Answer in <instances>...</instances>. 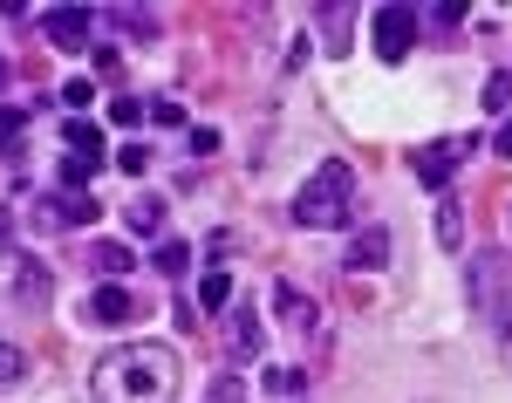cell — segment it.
Listing matches in <instances>:
<instances>
[{"instance_id":"28","label":"cell","mask_w":512,"mask_h":403,"mask_svg":"<svg viewBox=\"0 0 512 403\" xmlns=\"http://www.w3.org/2000/svg\"><path fill=\"white\" fill-rule=\"evenodd\" d=\"M7 76H14V69H7V55H0V89H7Z\"/></svg>"},{"instance_id":"24","label":"cell","mask_w":512,"mask_h":403,"mask_svg":"<svg viewBox=\"0 0 512 403\" xmlns=\"http://www.w3.org/2000/svg\"><path fill=\"white\" fill-rule=\"evenodd\" d=\"M62 103H69V110H89V103H96V82H69V89H62Z\"/></svg>"},{"instance_id":"9","label":"cell","mask_w":512,"mask_h":403,"mask_svg":"<svg viewBox=\"0 0 512 403\" xmlns=\"http://www.w3.org/2000/svg\"><path fill=\"white\" fill-rule=\"evenodd\" d=\"M274 315H280L287 328H294V335H315V322H321V315H315V301H308V294H301L294 281H280V287H274Z\"/></svg>"},{"instance_id":"4","label":"cell","mask_w":512,"mask_h":403,"mask_svg":"<svg viewBox=\"0 0 512 403\" xmlns=\"http://www.w3.org/2000/svg\"><path fill=\"white\" fill-rule=\"evenodd\" d=\"M465 158H472V137H437V144H417V151H410V171H417V185L444 192L451 171H458Z\"/></svg>"},{"instance_id":"6","label":"cell","mask_w":512,"mask_h":403,"mask_svg":"<svg viewBox=\"0 0 512 403\" xmlns=\"http://www.w3.org/2000/svg\"><path fill=\"white\" fill-rule=\"evenodd\" d=\"M89 219H96V199H89V192H55V199L35 205L41 233H76V226H89Z\"/></svg>"},{"instance_id":"2","label":"cell","mask_w":512,"mask_h":403,"mask_svg":"<svg viewBox=\"0 0 512 403\" xmlns=\"http://www.w3.org/2000/svg\"><path fill=\"white\" fill-rule=\"evenodd\" d=\"M349 199H355V171L342 158H328L308 171V185L294 192V226H315V233H328V226H342L349 219Z\"/></svg>"},{"instance_id":"10","label":"cell","mask_w":512,"mask_h":403,"mask_svg":"<svg viewBox=\"0 0 512 403\" xmlns=\"http://www.w3.org/2000/svg\"><path fill=\"white\" fill-rule=\"evenodd\" d=\"M41 28H48V41H55V48H82V41H89V28H96V14H89V7H55Z\"/></svg>"},{"instance_id":"17","label":"cell","mask_w":512,"mask_h":403,"mask_svg":"<svg viewBox=\"0 0 512 403\" xmlns=\"http://www.w3.org/2000/svg\"><path fill=\"white\" fill-rule=\"evenodd\" d=\"M21 137H28V117H21V110H7V103H0V151H7V158H14V151H21Z\"/></svg>"},{"instance_id":"15","label":"cell","mask_w":512,"mask_h":403,"mask_svg":"<svg viewBox=\"0 0 512 403\" xmlns=\"http://www.w3.org/2000/svg\"><path fill=\"white\" fill-rule=\"evenodd\" d=\"M465 240V199H444L437 205V246H458Z\"/></svg>"},{"instance_id":"27","label":"cell","mask_w":512,"mask_h":403,"mask_svg":"<svg viewBox=\"0 0 512 403\" xmlns=\"http://www.w3.org/2000/svg\"><path fill=\"white\" fill-rule=\"evenodd\" d=\"M492 151H499V158H512V117L499 123V137H492Z\"/></svg>"},{"instance_id":"20","label":"cell","mask_w":512,"mask_h":403,"mask_svg":"<svg viewBox=\"0 0 512 403\" xmlns=\"http://www.w3.org/2000/svg\"><path fill=\"white\" fill-rule=\"evenodd\" d=\"M151 123H164V130H185V103H178V96H158V103H151Z\"/></svg>"},{"instance_id":"18","label":"cell","mask_w":512,"mask_h":403,"mask_svg":"<svg viewBox=\"0 0 512 403\" xmlns=\"http://www.w3.org/2000/svg\"><path fill=\"white\" fill-rule=\"evenodd\" d=\"M260 383H267L274 397H301V369H280V363H267V369H260Z\"/></svg>"},{"instance_id":"25","label":"cell","mask_w":512,"mask_h":403,"mask_svg":"<svg viewBox=\"0 0 512 403\" xmlns=\"http://www.w3.org/2000/svg\"><path fill=\"white\" fill-rule=\"evenodd\" d=\"M144 164H151V158H144V144H123V151H117V171H144Z\"/></svg>"},{"instance_id":"23","label":"cell","mask_w":512,"mask_h":403,"mask_svg":"<svg viewBox=\"0 0 512 403\" xmlns=\"http://www.w3.org/2000/svg\"><path fill=\"white\" fill-rule=\"evenodd\" d=\"M185 260H192V253H185L178 240H164V246H158V274H185Z\"/></svg>"},{"instance_id":"21","label":"cell","mask_w":512,"mask_h":403,"mask_svg":"<svg viewBox=\"0 0 512 403\" xmlns=\"http://www.w3.org/2000/svg\"><path fill=\"white\" fill-rule=\"evenodd\" d=\"M14 376H28V349L0 342V383H14Z\"/></svg>"},{"instance_id":"12","label":"cell","mask_w":512,"mask_h":403,"mask_svg":"<svg viewBox=\"0 0 512 403\" xmlns=\"http://www.w3.org/2000/svg\"><path fill=\"white\" fill-rule=\"evenodd\" d=\"M123 219H130V233H137V240H151V233H164V199H151V192H137Z\"/></svg>"},{"instance_id":"5","label":"cell","mask_w":512,"mask_h":403,"mask_svg":"<svg viewBox=\"0 0 512 403\" xmlns=\"http://www.w3.org/2000/svg\"><path fill=\"white\" fill-rule=\"evenodd\" d=\"M410 48H417V14H410V7H376V55H383V62H403V55H410Z\"/></svg>"},{"instance_id":"22","label":"cell","mask_w":512,"mask_h":403,"mask_svg":"<svg viewBox=\"0 0 512 403\" xmlns=\"http://www.w3.org/2000/svg\"><path fill=\"white\" fill-rule=\"evenodd\" d=\"M506 96H512V76H506V69H499V76L485 82V110L499 117V110H506Z\"/></svg>"},{"instance_id":"13","label":"cell","mask_w":512,"mask_h":403,"mask_svg":"<svg viewBox=\"0 0 512 403\" xmlns=\"http://www.w3.org/2000/svg\"><path fill=\"white\" fill-rule=\"evenodd\" d=\"M198 308H212V315H226V308H233V274H226V267L198 274Z\"/></svg>"},{"instance_id":"7","label":"cell","mask_w":512,"mask_h":403,"mask_svg":"<svg viewBox=\"0 0 512 403\" xmlns=\"http://www.w3.org/2000/svg\"><path fill=\"white\" fill-rule=\"evenodd\" d=\"M226 349H233V363H260V349H267V335H260V315L239 301L226 308Z\"/></svg>"},{"instance_id":"1","label":"cell","mask_w":512,"mask_h":403,"mask_svg":"<svg viewBox=\"0 0 512 403\" xmlns=\"http://www.w3.org/2000/svg\"><path fill=\"white\" fill-rule=\"evenodd\" d=\"M96 403H171L178 390V356L164 342H123L89 369Z\"/></svg>"},{"instance_id":"26","label":"cell","mask_w":512,"mask_h":403,"mask_svg":"<svg viewBox=\"0 0 512 403\" xmlns=\"http://www.w3.org/2000/svg\"><path fill=\"white\" fill-rule=\"evenodd\" d=\"M212 403H239V376H212Z\"/></svg>"},{"instance_id":"19","label":"cell","mask_w":512,"mask_h":403,"mask_svg":"<svg viewBox=\"0 0 512 403\" xmlns=\"http://www.w3.org/2000/svg\"><path fill=\"white\" fill-rule=\"evenodd\" d=\"M110 123L137 130V123H151V103H137V96H117V103H110Z\"/></svg>"},{"instance_id":"14","label":"cell","mask_w":512,"mask_h":403,"mask_svg":"<svg viewBox=\"0 0 512 403\" xmlns=\"http://www.w3.org/2000/svg\"><path fill=\"white\" fill-rule=\"evenodd\" d=\"M14 294H21L28 308L48 301V274H41V260H21V267H14Z\"/></svg>"},{"instance_id":"8","label":"cell","mask_w":512,"mask_h":403,"mask_svg":"<svg viewBox=\"0 0 512 403\" xmlns=\"http://www.w3.org/2000/svg\"><path fill=\"white\" fill-rule=\"evenodd\" d=\"M383 260H390V226H362V233L349 240V253H342L349 274H376Z\"/></svg>"},{"instance_id":"3","label":"cell","mask_w":512,"mask_h":403,"mask_svg":"<svg viewBox=\"0 0 512 403\" xmlns=\"http://www.w3.org/2000/svg\"><path fill=\"white\" fill-rule=\"evenodd\" d=\"M465 294H472L478 315L492 322V335H506V342H512V253H506V246L472 253V281H465Z\"/></svg>"},{"instance_id":"11","label":"cell","mask_w":512,"mask_h":403,"mask_svg":"<svg viewBox=\"0 0 512 403\" xmlns=\"http://www.w3.org/2000/svg\"><path fill=\"white\" fill-rule=\"evenodd\" d=\"M89 315H96V322H130V315H137V294L123 281H103L89 294Z\"/></svg>"},{"instance_id":"16","label":"cell","mask_w":512,"mask_h":403,"mask_svg":"<svg viewBox=\"0 0 512 403\" xmlns=\"http://www.w3.org/2000/svg\"><path fill=\"white\" fill-rule=\"evenodd\" d=\"M89 267H96V274H130V246H123V240L89 246Z\"/></svg>"}]
</instances>
